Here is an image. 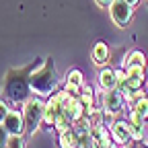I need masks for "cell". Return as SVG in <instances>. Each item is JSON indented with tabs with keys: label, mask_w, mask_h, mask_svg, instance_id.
<instances>
[{
	"label": "cell",
	"mask_w": 148,
	"mask_h": 148,
	"mask_svg": "<svg viewBox=\"0 0 148 148\" xmlns=\"http://www.w3.org/2000/svg\"><path fill=\"white\" fill-rule=\"evenodd\" d=\"M99 82H101V86L103 88H113L115 84H117V74L113 72V70H101V74H99Z\"/></svg>",
	"instance_id": "cell-10"
},
{
	"label": "cell",
	"mask_w": 148,
	"mask_h": 148,
	"mask_svg": "<svg viewBox=\"0 0 148 148\" xmlns=\"http://www.w3.org/2000/svg\"><path fill=\"white\" fill-rule=\"evenodd\" d=\"M6 113H8V109H6V105L4 103H0V123L4 121V117H6Z\"/></svg>",
	"instance_id": "cell-18"
},
{
	"label": "cell",
	"mask_w": 148,
	"mask_h": 148,
	"mask_svg": "<svg viewBox=\"0 0 148 148\" xmlns=\"http://www.w3.org/2000/svg\"><path fill=\"white\" fill-rule=\"evenodd\" d=\"M127 2H130V4H138V2H140V0H127Z\"/></svg>",
	"instance_id": "cell-20"
},
{
	"label": "cell",
	"mask_w": 148,
	"mask_h": 148,
	"mask_svg": "<svg viewBox=\"0 0 148 148\" xmlns=\"http://www.w3.org/2000/svg\"><path fill=\"white\" fill-rule=\"evenodd\" d=\"M111 2H113V0H97V4H99L101 8H105V6H111Z\"/></svg>",
	"instance_id": "cell-19"
},
{
	"label": "cell",
	"mask_w": 148,
	"mask_h": 148,
	"mask_svg": "<svg viewBox=\"0 0 148 148\" xmlns=\"http://www.w3.org/2000/svg\"><path fill=\"white\" fill-rule=\"evenodd\" d=\"M80 103L86 107V111H90V105H92V90L90 88H84V92L80 95Z\"/></svg>",
	"instance_id": "cell-16"
},
{
	"label": "cell",
	"mask_w": 148,
	"mask_h": 148,
	"mask_svg": "<svg viewBox=\"0 0 148 148\" xmlns=\"http://www.w3.org/2000/svg\"><path fill=\"white\" fill-rule=\"evenodd\" d=\"M111 18L119 27H125L132 18V4L127 0H113L111 2Z\"/></svg>",
	"instance_id": "cell-4"
},
{
	"label": "cell",
	"mask_w": 148,
	"mask_h": 148,
	"mask_svg": "<svg viewBox=\"0 0 148 148\" xmlns=\"http://www.w3.org/2000/svg\"><path fill=\"white\" fill-rule=\"evenodd\" d=\"M146 6H148V2H146Z\"/></svg>",
	"instance_id": "cell-21"
},
{
	"label": "cell",
	"mask_w": 148,
	"mask_h": 148,
	"mask_svg": "<svg viewBox=\"0 0 148 148\" xmlns=\"http://www.w3.org/2000/svg\"><path fill=\"white\" fill-rule=\"evenodd\" d=\"M113 138L119 144H127L134 138V125H130L125 121H115L113 123Z\"/></svg>",
	"instance_id": "cell-7"
},
{
	"label": "cell",
	"mask_w": 148,
	"mask_h": 148,
	"mask_svg": "<svg viewBox=\"0 0 148 148\" xmlns=\"http://www.w3.org/2000/svg\"><path fill=\"white\" fill-rule=\"evenodd\" d=\"M66 84H68V90L78 92L80 86H82V74H80L78 70H70L68 76H66Z\"/></svg>",
	"instance_id": "cell-11"
},
{
	"label": "cell",
	"mask_w": 148,
	"mask_h": 148,
	"mask_svg": "<svg viewBox=\"0 0 148 148\" xmlns=\"http://www.w3.org/2000/svg\"><path fill=\"white\" fill-rule=\"evenodd\" d=\"M6 140H8V132L4 125H0V148H6Z\"/></svg>",
	"instance_id": "cell-17"
},
{
	"label": "cell",
	"mask_w": 148,
	"mask_h": 148,
	"mask_svg": "<svg viewBox=\"0 0 148 148\" xmlns=\"http://www.w3.org/2000/svg\"><path fill=\"white\" fill-rule=\"evenodd\" d=\"M31 90L29 84V74L23 68H14L6 74V80H4V95L12 101H23L27 99Z\"/></svg>",
	"instance_id": "cell-2"
},
{
	"label": "cell",
	"mask_w": 148,
	"mask_h": 148,
	"mask_svg": "<svg viewBox=\"0 0 148 148\" xmlns=\"http://www.w3.org/2000/svg\"><path fill=\"white\" fill-rule=\"evenodd\" d=\"M6 148H25V142H23L21 134H8Z\"/></svg>",
	"instance_id": "cell-14"
},
{
	"label": "cell",
	"mask_w": 148,
	"mask_h": 148,
	"mask_svg": "<svg viewBox=\"0 0 148 148\" xmlns=\"http://www.w3.org/2000/svg\"><path fill=\"white\" fill-rule=\"evenodd\" d=\"M103 105L109 113H117L123 105V92L121 90H115V88H109L103 97Z\"/></svg>",
	"instance_id": "cell-6"
},
{
	"label": "cell",
	"mask_w": 148,
	"mask_h": 148,
	"mask_svg": "<svg viewBox=\"0 0 148 148\" xmlns=\"http://www.w3.org/2000/svg\"><path fill=\"white\" fill-rule=\"evenodd\" d=\"M80 146V136L78 132H74L72 127L60 132V148H78Z\"/></svg>",
	"instance_id": "cell-9"
},
{
	"label": "cell",
	"mask_w": 148,
	"mask_h": 148,
	"mask_svg": "<svg viewBox=\"0 0 148 148\" xmlns=\"http://www.w3.org/2000/svg\"><path fill=\"white\" fill-rule=\"evenodd\" d=\"M92 58H95L97 64H105V62L109 60V47H107L103 41H99V43L95 45V49H92Z\"/></svg>",
	"instance_id": "cell-12"
},
{
	"label": "cell",
	"mask_w": 148,
	"mask_h": 148,
	"mask_svg": "<svg viewBox=\"0 0 148 148\" xmlns=\"http://www.w3.org/2000/svg\"><path fill=\"white\" fill-rule=\"evenodd\" d=\"M134 111H138L142 117H148V99H144V97L138 99L136 105H134Z\"/></svg>",
	"instance_id": "cell-15"
},
{
	"label": "cell",
	"mask_w": 148,
	"mask_h": 148,
	"mask_svg": "<svg viewBox=\"0 0 148 148\" xmlns=\"http://www.w3.org/2000/svg\"><path fill=\"white\" fill-rule=\"evenodd\" d=\"M2 125L6 127L8 134H23V130H25L27 123H25L23 115L18 113V111H8L6 117H4V121H2Z\"/></svg>",
	"instance_id": "cell-5"
},
{
	"label": "cell",
	"mask_w": 148,
	"mask_h": 148,
	"mask_svg": "<svg viewBox=\"0 0 148 148\" xmlns=\"http://www.w3.org/2000/svg\"><path fill=\"white\" fill-rule=\"evenodd\" d=\"M88 132L92 136V140H95V146L97 148H111L109 144V134H107V130L101 125V123H92L88 127Z\"/></svg>",
	"instance_id": "cell-8"
},
{
	"label": "cell",
	"mask_w": 148,
	"mask_h": 148,
	"mask_svg": "<svg viewBox=\"0 0 148 148\" xmlns=\"http://www.w3.org/2000/svg\"><path fill=\"white\" fill-rule=\"evenodd\" d=\"M146 60H144V53L142 51H132L127 56V60H125V66L127 68H144Z\"/></svg>",
	"instance_id": "cell-13"
},
{
	"label": "cell",
	"mask_w": 148,
	"mask_h": 148,
	"mask_svg": "<svg viewBox=\"0 0 148 148\" xmlns=\"http://www.w3.org/2000/svg\"><path fill=\"white\" fill-rule=\"evenodd\" d=\"M43 115H45V105L39 99H29L25 105V123L29 134H35V130L43 121Z\"/></svg>",
	"instance_id": "cell-3"
},
{
	"label": "cell",
	"mask_w": 148,
	"mask_h": 148,
	"mask_svg": "<svg viewBox=\"0 0 148 148\" xmlns=\"http://www.w3.org/2000/svg\"><path fill=\"white\" fill-rule=\"evenodd\" d=\"M56 82H58V78H56V68H53V62L49 58L45 60V64L41 68H37L35 72L29 74L31 90H35L37 95H41V97L51 95V90L56 88Z\"/></svg>",
	"instance_id": "cell-1"
}]
</instances>
